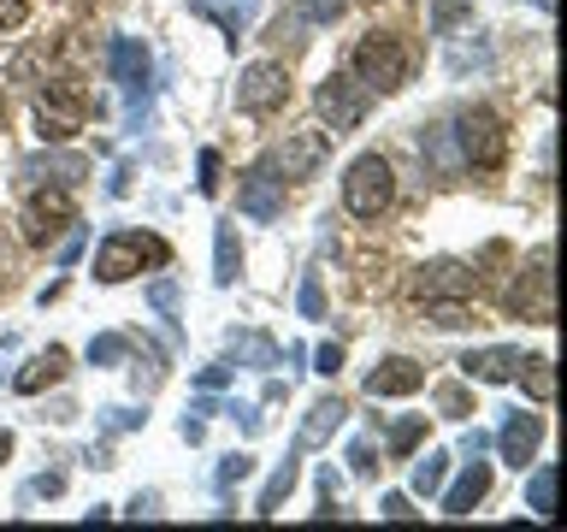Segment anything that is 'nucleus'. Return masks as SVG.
Wrapping results in <instances>:
<instances>
[{
    "label": "nucleus",
    "mask_w": 567,
    "mask_h": 532,
    "mask_svg": "<svg viewBox=\"0 0 567 532\" xmlns=\"http://www.w3.org/2000/svg\"><path fill=\"white\" fill-rule=\"evenodd\" d=\"M408 71H414V53L402 48V35L390 30H367L361 42L349 53V78L367 89V95H390V89L408 83Z\"/></svg>",
    "instance_id": "obj_1"
},
{
    "label": "nucleus",
    "mask_w": 567,
    "mask_h": 532,
    "mask_svg": "<svg viewBox=\"0 0 567 532\" xmlns=\"http://www.w3.org/2000/svg\"><path fill=\"white\" fill-rule=\"evenodd\" d=\"M89 119H95V101H89V89L78 78H42V89H35V131H42V142L78 136Z\"/></svg>",
    "instance_id": "obj_2"
},
{
    "label": "nucleus",
    "mask_w": 567,
    "mask_h": 532,
    "mask_svg": "<svg viewBox=\"0 0 567 532\" xmlns=\"http://www.w3.org/2000/svg\"><path fill=\"white\" fill-rule=\"evenodd\" d=\"M142 266H172V243L154 237V231H113V237L95 248V278L101 284H124V278H136Z\"/></svg>",
    "instance_id": "obj_3"
},
{
    "label": "nucleus",
    "mask_w": 567,
    "mask_h": 532,
    "mask_svg": "<svg viewBox=\"0 0 567 532\" xmlns=\"http://www.w3.org/2000/svg\"><path fill=\"white\" fill-rule=\"evenodd\" d=\"M450 136H455L461 166H473V172H496L508 160V131H503V119H496L491 106H467V113H455Z\"/></svg>",
    "instance_id": "obj_4"
},
{
    "label": "nucleus",
    "mask_w": 567,
    "mask_h": 532,
    "mask_svg": "<svg viewBox=\"0 0 567 532\" xmlns=\"http://www.w3.org/2000/svg\"><path fill=\"white\" fill-rule=\"evenodd\" d=\"M390 202H396V172H390V160L384 154H361L343 172V207L354 213V219H379Z\"/></svg>",
    "instance_id": "obj_5"
},
{
    "label": "nucleus",
    "mask_w": 567,
    "mask_h": 532,
    "mask_svg": "<svg viewBox=\"0 0 567 532\" xmlns=\"http://www.w3.org/2000/svg\"><path fill=\"white\" fill-rule=\"evenodd\" d=\"M71 225H78V202H71V190L65 184H35L30 202H24V219H18V237H24L30 248H48Z\"/></svg>",
    "instance_id": "obj_6"
},
{
    "label": "nucleus",
    "mask_w": 567,
    "mask_h": 532,
    "mask_svg": "<svg viewBox=\"0 0 567 532\" xmlns=\"http://www.w3.org/2000/svg\"><path fill=\"white\" fill-rule=\"evenodd\" d=\"M284 101H290V71H284L278 60H255V65H243V78H237V106L243 113H284Z\"/></svg>",
    "instance_id": "obj_7"
},
{
    "label": "nucleus",
    "mask_w": 567,
    "mask_h": 532,
    "mask_svg": "<svg viewBox=\"0 0 567 532\" xmlns=\"http://www.w3.org/2000/svg\"><path fill=\"white\" fill-rule=\"evenodd\" d=\"M106 65H113V83L131 95V113L142 119V106H148V78H154V60L148 48L136 42V35H113V48H106Z\"/></svg>",
    "instance_id": "obj_8"
},
{
    "label": "nucleus",
    "mask_w": 567,
    "mask_h": 532,
    "mask_svg": "<svg viewBox=\"0 0 567 532\" xmlns=\"http://www.w3.org/2000/svg\"><path fill=\"white\" fill-rule=\"evenodd\" d=\"M313 101H319V113L331 119V136L354 131V124L367 119V106H372V95H367V89L349 78V71H331V78L319 83V95H313Z\"/></svg>",
    "instance_id": "obj_9"
},
{
    "label": "nucleus",
    "mask_w": 567,
    "mask_h": 532,
    "mask_svg": "<svg viewBox=\"0 0 567 532\" xmlns=\"http://www.w3.org/2000/svg\"><path fill=\"white\" fill-rule=\"evenodd\" d=\"M326 160H331V131H326V124H301V131L284 136V149L272 154V166L284 177H313Z\"/></svg>",
    "instance_id": "obj_10"
},
{
    "label": "nucleus",
    "mask_w": 567,
    "mask_h": 532,
    "mask_svg": "<svg viewBox=\"0 0 567 532\" xmlns=\"http://www.w3.org/2000/svg\"><path fill=\"white\" fill-rule=\"evenodd\" d=\"M508 308L520 319H538V326H549L556 319V290H549V248H538L532 255V266L520 273V284L508 290Z\"/></svg>",
    "instance_id": "obj_11"
},
{
    "label": "nucleus",
    "mask_w": 567,
    "mask_h": 532,
    "mask_svg": "<svg viewBox=\"0 0 567 532\" xmlns=\"http://www.w3.org/2000/svg\"><path fill=\"white\" fill-rule=\"evenodd\" d=\"M478 290V273L461 260H425L414 273V296L420 301H467Z\"/></svg>",
    "instance_id": "obj_12"
},
{
    "label": "nucleus",
    "mask_w": 567,
    "mask_h": 532,
    "mask_svg": "<svg viewBox=\"0 0 567 532\" xmlns=\"http://www.w3.org/2000/svg\"><path fill=\"white\" fill-rule=\"evenodd\" d=\"M237 207L248 213V219H278V213H284V177H278L272 160H260V166L243 177Z\"/></svg>",
    "instance_id": "obj_13"
},
{
    "label": "nucleus",
    "mask_w": 567,
    "mask_h": 532,
    "mask_svg": "<svg viewBox=\"0 0 567 532\" xmlns=\"http://www.w3.org/2000/svg\"><path fill=\"white\" fill-rule=\"evenodd\" d=\"M538 443H544V415H508L503 432H496V450H503V461L514 473L538 461Z\"/></svg>",
    "instance_id": "obj_14"
},
{
    "label": "nucleus",
    "mask_w": 567,
    "mask_h": 532,
    "mask_svg": "<svg viewBox=\"0 0 567 532\" xmlns=\"http://www.w3.org/2000/svg\"><path fill=\"white\" fill-rule=\"evenodd\" d=\"M420 385H425V367L408 361V355H390V361L367 372V397H414Z\"/></svg>",
    "instance_id": "obj_15"
},
{
    "label": "nucleus",
    "mask_w": 567,
    "mask_h": 532,
    "mask_svg": "<svg viewBox=\"0 0 567 532\" xmlns=\"http://www.w3.org/2000/svg\"><path fill=\"white\" fill-rule=\"evenodd\" d=\"M520 361H526L520 349H467L455 367L478 385H508V379H520Z\"/></svg>",
    "instance_id": "obj_16"
},
{
    "label": "nucleus",
    "mask_w": 567,
    "mask_h": 532,
    "mask_svg": "<svg viewBox=\"0 0 567 532\" xmlns=\"http://www.w3.org/2000/svg\"><path fill=\"white\" fill-rule=\"evenodd\" d=\"M30 177V184H78V177H89V160L83 154H30L24 166H18Z\"/></svg>",
    "instance_id": "obj_17"
},
{
    "label": "nucleus",
    "mask_w": 567,
    "mask_h": 532,
    "mask_svg": "<svg viewBox=\"0 0 567 532\" xmlns=\"http://www.w3.org/2000/svg\"><path fill=\"white\" fill-rule=\"evenodd\" d=\"M485 491H491V468L478 456H467V473L443 491V514H473L478 503H485Z\"/></svg>",
    "instance_id": "obj_18"
},
{
    "label": "nucleus",
    "mask_w": 567,
    "mask_h": 532,
    "mask_svg": "<svg viewBox=\"0 0 567 532\" xmlns=\"http://www.w3.org/2000/svg\"><path fill=\"white\" fill-rule=\"evenodd\" d=\"M349 420V408L337 402V397H319L313 408H308V420H301V432H296V456L301 450H319V443H331V432Z\"/></svg>",
    "instance_id": "obj_19"
},
{
    "label": "nucleus",
    "mask_w": 567,
    "mask_h": 532,
    "mask_svg": "<svg viewBox=\"0 0 567 532\" xmlns=\"http://www.w3.org/2000/svg\"><path fill=\"white\" fill-rule=\"evenodd\" d=\"M202 18H213L225 35H243L248 24H255V12H260V0H189Z\"/></svg>",
    "instance_id": "obj_20"
},
{
    "label": "nucleus",
    "mask_w": 567,
    "mask_h": 532,
    "mask_svg": "<svg viewBox=\"0 0 567 532\" xmlns=\"http://www.w3.org/2000/svg\"><path fill=\"white\" fill-rule=\"evenodd\" d=\"M60 379H65V349L53 344V349H42V355H35V361H30L24 372H18L12 385L24 390V397H42V390H48V385H60Z\"/></svg>",
    "instance_id": "obj_21"
},
{
    "label": "nucleus",
    "mask_w": 567,
    "mask_h": 532,
    "mask_svg": "<svg viewBox=\"0 0 567 532\" xmlns=\"http://www.w3.org/2000/svg\"><path fill=\"white\" fill-rule=\"evenodd\" d=\"M290 491H296V450L284 456L278 468H272V479L260 485V497H255V514H260V521H272V514H278V503H284Z\"/></svg>",
    "instance_id": "obj_22"
},
{
    "label": "nucleus",
    "mask_w": 567,
    "mask_h": 532,
    "mask_svg": "<svg viewBox=\"0 0 567 532\" xmlns=\"http://www.w3.org/2000/svg\"><path fill=\"white\" fill-rule=\"evenodd\" d=\"M213 278H219V284L243 278V243H237V231H230V225L213 231Z\"/></svg>",
    "instance_id": "obj_23"
},
{
    "label": "nucleus",
    "mask_w": 567,
    "mask_h": 532,
    "mask_svg": "<svg viewBox=\"0 0 567 532\" xmlns=\"http://www.w3.org/2000/svg\"><path fill=\"white\" fill-rule=\"evenodd\" d=\"M520 379L532 390V402H556V367H549V355H526L520 361Z\"/></svg>",
    "instance_id": "obj_24"
},
{
    "label": "nucleus",
    "mask_w": 567,
    "mask_h": 532,
    "mask_svg": "<svg viewBox=\"0 0 567 532\" xmlns=\"http://www.w3.org/2000/svg\"><path fill=\"white\" fill-rule=\"evenodd\" d=\"M230 355H237V361H255V367H278V344L260 331H237L230 337Z\"/></svg>",
    "instance_id": "obj_25"
},
{
    "label": "nucleus",
    "mask_w": 567,
    "mask_h": 532,
    "mask_svg": "<svg viewBox=\"0 0 567 532\" xmlns=\"http://www.w3.org/2000/svg\"><path fill=\"white\" fill-rule=\"evenodd\" d=\"M443 473H450V456H443V450H425V456L414 461V491H420V497H437V491H443Z\"/></svg>",
    "instance_id": "obj_26"
},
{
    "label": "nucleus",
    "mask_w": 567,
    "mask_h": 532,
    "mask_svg": "<svg viewBox=\"0 0 567 532\" xmlns=\"http://www.w3.org/2000/svg\"><path fill=\"white\" fill-rule=\"evenodd\" d=\"M526 509L538 514V521H549V514H556V468H538V473H532V485H526Z\"/></svg>",
    "instance_id": "obj_27"
},
{
    "label": "nucleus",
    "mask_w": 567,
    "mask_h": 532,
    "mask_svg": "<svg viewBox=\"0 0 567 532\" xmlns=\"http://www.w3.org/2000/svg\"><path fill=\"white\" fill-rule=\"evenodd\" d=\"M343 12H349V0H290L296 24H337Z\"/></svg>",
    "instance_id": "obj_28"
},
{
    "label": "nucleus",
    "mask_w": 567,
    "mask_h": 532,
    "mask_svg": "<svg viewBox=\"0 0 567 532\" xmlns=\"http://www.w3.org/2000/svg\"><path fill=\"white\" fill-rule=\"evenodd\" d=\"M255 473V456H243V450H230L225 461H219V473H213V485H219V497H230L243 485V479Z\"/></svg>",
    "instance_id": "obj_29"
},
{
    "label": "nucleus",
    "mask_w": 567,
    "mask_h": 532,
    "mask_svg": "<svg viewBox=\"0 0 567 532\" xmlns=\"http://www.w3.org/2000/svg\"><path fill=\"white\" fill-rule=\"evenodd\" d=\"M124 355H131V337L124 331H101L95 344H89V361L95 367H113V361H124Z\"/></svg>",
    "instance_id": "obj_30"
},
{
    "label": "nucleus",
    "mask_w": 567,
    "mask_h": 532,
    "mask_svg": "<svg viewBox=\"0 0 567 532\" xmlns=\"http://www.w3.org/2000/svg\"><path fill=\"white\" fill-rule=\"evenodd\" d=\"M420 438H425V415H408V420H396V426H390V456H408Z\"/></svg>",
    "instance_id": "obj_31"
},
{
    "label": "nucleus",
    "mask_w": 567,
    "mask_h": 532,
    "mask_svg": "<svg viewBox=\"0 0 567 532\" xmlns=\"http://www.w3.org/2000/svg\"><path fill=\"white\" fill-rule=\"evenodd\" d=\"M425 314H432V326H443V331L467 326V301H425Z\"/></svg>",
    "instance_id": "obj_32"
},
{
    "label": "nucleus",
    "mask_w": 567,
    "mask_h": 532,
    "mask_svg": "<svg viewBox=\"0 0 567 532\" xmlns=\"http://www.w3.org/2000/svg\"><path fill=\"white\" fill-rule=\"evenodd\" d=\"M432 12H437V35H455V24L467 18V7H461V0H432Z\"/></svg>",
    "instance_id": "obj_33"
},
{
    "label": "nucleus",
    "mask_w": 567,
    "mask_h": 532,
    "mask_svg": "<svg viewBox=\"0 0 567 532\" xmlns=\"http://www.w3.org/2000/svg\"><path fill=\"white\" fill-rule=\"evenodd\" d=\"M437 408H443V415H455V420L473 415V402H467V390H461V385H443L437 390Z\"/></svg>",
    "instance_id": "obj_34"
},
{
    "label": "nucleus",
    "mask_w": 567,
    "mask_h": 532,
    "mask_svg": "<svg viewBox=\"0 0 567 532\" xmlns=\"http://www.w3.org/2000/svg\"><path fill=\"white\" fill-rule=\"evenodd\" d=\"M195 172H202V177H195V190H202V195L219 190V154H213V149H202V166H195Z\"/></svg>",
    "instance_id": "obj_35"
},
{
    "label": "nucleus",
    "mask_w": 567,
    "mask_h": 532,
    "mask_svg": "<svg viewBox=\"0 0 567 532\" xmlns=\"http://www.w3.org/2000/svg\"><path fill=\"white\" fill-rule=\"evenodd\" d=\"M337 367H343V344H319V349H313V372L337 379Z\"/></svg>",
    "instance_id": "obj_36"
},
{
    "label": "nucleus",
    "mask_w": 567,
    "mask_h": 532,
    "mask_svg": "<svg viewBox=\"0 0 567 532\" xmlns=\"http://www.w3.org/2000/svg\"><path fill=\"white\" fill-rule=\"evenodd\" d=\"M30 18V0H0V35H12Z\"/></svg>",
    "instance_id": "obj_37"
},
{
    "label": "nucleus",
    "mask_w": 567,
    "mask_h": 532,
    "mask_svg": "<svg viewBox=\"0 0 567 532\" xmlns=\"http://www.w3.org/2000/svg\"><path fill=\"white\" fill-rule=\"evenodd\" d=\"M301 314H308V319L326 314V296H319V278L313 273H308V284H301Z\"/></svg>",
    "instance_id": "obj_38"
},
{
    "label": "nucleus",
    "mask_w": 567,
    "mask_h": 532,
    "mask_svg": "<svg viewBox=\"0 0 567 532\" xmlns=\"http://www.w3.org/2000/svg\"><path fill=\"white\" fill-rule=\"evenodd\" d=\"M148 301H154L159 314H177V284H172V278H159L154 290H148Z\"/></svg>",
    "instance_id": "obj_39"
},
{
    "label": "nucleus",
    "mask_w": 567,
    "mask_h": 532,
    "mask_svg": "<svg viewBox=\"0 0 567 532\" xmlns=\"http://www.w3.org/2000/svg\"><path fill=\"white\" fill-rule=\"evenodd\" d=\"M349 461H354V473H372V468H379V461H372V443H367V438H354V443H349Z\"/></svg>",
    "instance_id": "obj_40"
},
{
    "label": "nucleus",
    "mask_w": 567,
    "mask_h": 532,
    "mask_svg": "<svg viewBox=\"0 0 567 532\" xmlns=\"http://www.w3.org/2000/svg\"><path fill=\"white\" fill-rule=\"evenodd\" d=\"M195 385H202V390H219V385H230V367L219 361V367H202V372H195Z\"/></svg>",
    "instance_id": "obj_41"
},
{
    "label": "nucleus",
    "mask_w": 567,
    "mask_h": 532,
    "mask_svg": "<svg viewBox=\"0 0 567 532\" xmlns=\"http://www.w3.org/2000/svg\"><path fill=\"white\" fill-rule=\"evenodd\" d=\"M384 514H390V521H414V503H408L402 491H390L384 497Z\"/></svg>",
    "instance_id": "obj_42"
},
{
    "label": "nucleus",
    "mask_w": 567,
    "mask_h": 532,
    "mask_svg": "<svg viewBox=\"0 0 567 532\" xmlns=\"http://www.w3.org/2000/svg\"><path fill=\"white\" fill-rule=\"evenodd\" d=\"M485 450H491V438H485V432H478V426H473V432L461 438V456H485Z\"/></svg>",
    "instance_id": "obj_43"
},
{
    "label": "nucleus",
    "mask_w": 567,
    "mask_h": 532,
    "mask_svg": "<svg viewBox=\"0 0 567 532\" xmlns=\"http://www.w3.org/2000/svg\"><path fill=\"white\" fill-rule=\"evenodd\" d=\"M30 491H35V497H60V491H65V479H60V473H42Z\"/></svg>",
    "instance_id": "obj_44"
},
{
    "label": "nucleus",
    "mask_w": 567,
    "mask_h": 532,
    "mask_svg": "<svg viewBox=\"0 0 567 532\" xmlns=\"http://www.w3.org/2000/svg\"><path fill=\"white\" fill-rule=\"evenodd\" d=\"M142 415H131V408H106V426H113V432H124V426H136Z\"/></svg>",
    "instance_id": "obj_45"
},
{
    "label": "nucleus",
    "mask_w": 567,
    "mask_h": 532,
    "mask_svg": "<svg viewBox=\"0 0 567 532\" xmlns=\"http://www.w3.org/2000/svg\"><path fill=\"white\" fill-rule=\"evenodd\" d=\"M78 255H83V231H71V237H65V248H60V266H71Z\"/></svg>",
    "instance_id": "obj_46"
},
{
    "label": "nucleus",
    "mask_w": 567,
    "mask_h": 532,
    "mask_svg": "<svg viewBox=\"0 0 567 532\" xmlns=\"http://www.w3.org/2000/svg\"><path fill=\"white\" fill-rule=\"evenodd\" d=\"M7 456H12V432L0 426V461H7Z\"/></svg>",
    "instance_id": "obj_47"
},
{
    "label": "nucleus",
    "mask_w": 567,
    "mask_h": 532,
    "mask_svg": "<svg viewBox=\"0 0 567 532\" xmlns=\"http://www.w3.org/2000/svg\"><path fill=\"white\" fill-rule=\"evenodd\" d=\"M0 119H7V101H0Z\"/></svg>",
    "instance_id": "obj_48"
}]
</instances>
